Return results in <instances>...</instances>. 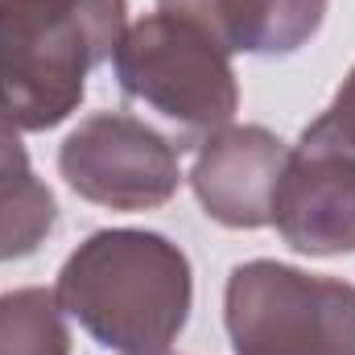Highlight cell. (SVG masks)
I'll use <instances>...</instances> for the list:
<instances>
[{"mask_svg": "<svg viewBox=\"0 0 355 355\" xmlns=\"http://www.w3.org/2000/svg\"><path fill=\"white\" fill-rule=\"evenodd\" d=\"M198 17L227 54L289 58L310 46L331 0H166Z\"/></svg>", "mask_w": 355, "mask_h": 355, "instance_id": "ba28073f", "label": "cell"}, {"mask_svg": "<svg viewBox=\"0 0 355 355\" xmlns=\"http://www.w3.org/2000/svg\"><path fill=\"white\" fill-rule=\"evenodd\" d=\"M162 355H170V352H162Z\"/></svg>", "mask_w": 355, "mask_h": 355, "instance_id": "7c38bea8", "label": "cell"}, {"mask_svg": "<svg viewBox=\"0 0 355 355\" xmlns=\"http://www.w3.org/2000/svg\"><path fill=\"white\" fill-rule=\"evenodd\" d=\"M116 87L137 120L157 128L178 153L198 149L240 112L232 54L178 4H162L124 29L112 54Z\"/></svg>", "mask_w": 355, "mask_h": 355, "instance_id": "3957f363", "label": "cell"}, {"mask_svg": "<svg viewBox=\"0 0 355 355\" xmlns=\"http://www.w3.org/2000/svg\"><path fill=\"white\" fill-rule=\"evenodd\" d=\"M62 182L107 211H157L182 186L178 149L128 112H91L58 149Z\"/></svg>", "mask_w": 355, "mask_h": 355, "instance_id": "5b68a950", "label": "cell"}, {"mask_svg": "<svg viewBox=\"0 0 355 355\" xmlns=\"http://www.w3.org/2000/svg\"><path fill=\"white\" fill-rule=\"evenodd\" d=\"M289 162V145L265 124H227L207 137L190 166V190L207 219L232 232L272 223V198Z\"/></svg>", "mask_w": 355, "mask_h": 355, "instance_id": "8992f818", "label": "cell"}, {"mask_svg": "<svg viewBox=\"0 0 355 355\" xmlns=\"http://www.w3.org/2000/svg\"><path fill=\"white\" fill-rule=\"evenodd\" d=\"M58 227L54 190L33 174L21 137L0 124V265L33 257Z\"/></svg>", "mask_w": 355, "mask_h": 355, "instance_id": "9c48e42d", "label": "cell"}, {"mask_svg": "<svg viewBox=\"0 0 355 355\" xmlns=\"http://www.w3.org/2000/svg\"><path fill=\"white\" fill-rule=\"evenodd\" d=\"M236 355H355V285L281 261H244L223 289Z\"/></svg>", "mask_w": 355, "mask_h": 355, "instance_id": "277c9868", "label": "cell"}, {"mask_svg": "<svg viewBox=\"0 0 355 355\" xmlns=\"http://www.w3.org/2000/svg\"><path fill=\"white\" fill-rule=\"evenodd\" d=\"M306 137L318 141V145L339 149L343 157H352L355 162V67L347 71L343 87L335 91L331 107H327L314 124H306Z\"/></svg>", "mask_w": 355, "mask_h": 355, "instance_id": "8fae6325", "label": "cell"}, {"mask_svg": "<svg viewBox=\"0 0 355 355\" xmlns=\"http://www.w3.org/2000/svg\"><path fill=\"white\" fill-rule=\"evenodd\" d=\"M128 29V0H0V124L46 132L71 120Z\"/></svg>", "mask_w": 355, "mask_h": 355, "instance_id": "7a4b0ae2", "label": "cell"}, {"mask_svg": "<svg viewBox=\"0 0 355 355\" xmlns=\"http://www.w3.org/2000/svg\"><path fill=\"white\" fill-rule=\"evenodd\" d=\"M54 297L99 347L162 355L186 331L194 272L190 257L162 232L103 227L58 268Z\"/></svg>", "mask_w": 355, "mask_h": 355, "instance_id": "6da1fadb", "label": "cell"}, {"mask_svg": "<svg viewBox=\"0 0 355 355\" xmlns=\"http://www.w3.org/2000/svg\"><path fill=\"white\" fill-rule=\"evenodd\" d=\"M277 236L302 257L355 252V162L302 132L272 198Z\"/></svg>", "mask_w": 355, "mask_h": 355, "instance_id": "52a82bcc", "label": "cell"}, {"mask_svg": "<svg viewBox=\"0 0 355 355\" xmlns=\"http://www.w3.org/2000/svg\"><path fill=\"white\" fill-rule=\"evenodd\" d=\"M0 355H71L67 310L54 289L29 285L0 293Z\"/></svg>", "mask_w": 355, "mask_h": 355, "instance_id": "30bf717a", "label": "cell"}]
</instances>
